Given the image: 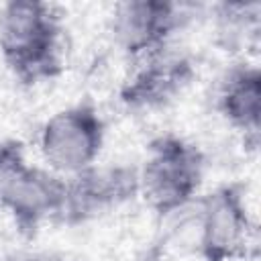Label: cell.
I'll return each instance as SVG.
<instances>
[{"mask_svg":"<svg viewBox=\"0 0 261 261\" xmlns=\"http://www.w3.org/2000/svg\"><path fill=\"white\" fill-rule=\"evenodd\" d=\"M63 29L51 4L12 0L0 8V55L24 84L55 77L63 65Z\"/></svg>","mask_w":261,"mask_h":261,"instance_id":"1","label":"cell"},{"mask_svg":"<svg viewBox=\"0 0 261 261\" xmlns=\"http://www.w3.org/2000/svg\"><path fill=\"white\" fill-rule=\"evenodd\" d=\"M63 200V175L29 163L20 141H0V208L10 214L22 234L31 237L41 222L57 218Z\"/></svg>","mask_w":261,"mask_h":261,"instance_id":"2","label":"cell"},{"mask_svg":"<svg viewBox=\"0 0 261 261\" xmlns=\"http://www.w3.org/2000/svg\"><path fill=\"white\" fill-rule=\"evenodd\" d=\"M139 169V196L159 216L184 210L200 192L204 155L177 135H159L149 147Z\"/></svg>","mask_w":261,"mask_h":261,"instance_id":"3","label":"cell"},{"mask_svg":"<svg viewBox=\"0 0 261 261\" xmlns=\"http://www.w3.org/2000/svg\"><path fill=\"white\" fill-rule=\"evenodd\" d=\"M104 139L106 124L100 110L92 102H80L45 120L39 130V151L51 171L69 177L98 163Z\"/></svg>","mask_w":261,"mask_h":261,"instance_id":"4","label":"cell"},{"mask_svg":"<svg viewBox=\"0 0 261 261\" xmlns=\"http://www.w3.org/2000/svg\"><path fill=\"white\" fill-rule=\"evenodd\" d=\"M192 18L188 4L161 0L118 2L110 16V35L116 47L135 59H145L165 47Z\"/></svg>","mask_w":261,"mask_h":261,"instance_id":"5","label":"cell"},{"mask_svg":"<svg viewBox=\"0 0 261 261\" xmlns=\"http://www.w3.org/2000/svg\"><path fill=\"white\" fill-rule=\"evenodd\" d=\"M139 196V169L128 163H94L65 177V200L57 220L80 224Z\"/></svg>","mask_w":261,"mask_h":261,"instance_id":"6","label":"cell"},{"mask_svg":"<svg viewBox=\"0 0 261 261\" xmlns=\"http://www.w3.org/2000/svg\"><path fill=\"white\" fill-rule=\"evenodd\" d=\"M251 234L253 220L241 186H222L202 200L198 253L204 261H234L245 257Z\"/></svg>","mask_w":261,"mask_h":261,"instance_id":"7","label":"cell"},{"mask_svg":"<svg viewBox=\"0 0 261 261\" xmlns=\"http://www.w3.org/2000/svg\"><path fill=\"white\" fill-rule=\"evenodd\" d=\"M194 77V63L186 53L165 47L145 59L120 88V102L128 108H159L175 100Z\"/></svg>","mask_w":261,"mask_h":261,"instance_id":"8","label":"cell"},{"mask_svg":"<svg viewBox=\"0 0 261 261\" xmlns=\"http://www.w3.org/2000/svg\"><path fill=\"white\" fill-rule=\"evenodd\" d=\"M216 108L220 116L245 133L257 139L261 122V71L251 63H237L226 69L218 84Z\"/></svg>","mask_w":261,"mask_h":261,"instance_id":"9","label":"cell"},{"mask_svg":"<svg viewBox=\"0 0 261 261\" xmlns=\"http://www.w3.org/2000/svg\"><path fill=\"white\" fill-rule=\"evenodd\" d=\"M259 4H243V2H224L214 8L216 12V31L218 37L232 45L245 37V33H257L259 27Z\"/></svg>","mask_w":261,"mask_h":261,"instance_id":"10","label":"cell"},{"mask_svg":"<svg viewBox=\"0 0 261 261\" xmlns=\"http://www.w3.org/2000/svg\"><path fill=\"white\" fill-rule=\"evenodd\" d=\"M4 261H67V259L53 253H12Z\"/></svg>","mask_w":261,"mask_h":261,"instance_id":"11","label":"cell"}]
</instances>
